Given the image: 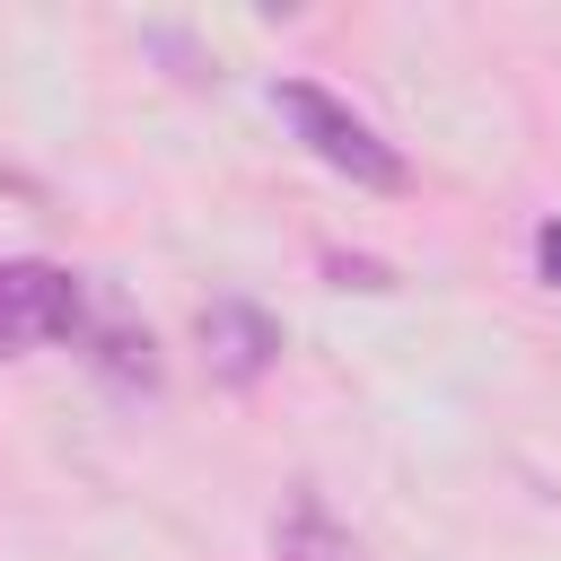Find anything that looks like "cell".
Returning a JSON list of instances; mask_svg holds the SVG:
<instances>
[{
    "instance_id": "1",
    "label": "cell",
    "mask_w": 561,
    "mask_h": 561,
    "mask_svg": "<svg viewBox=\"0 0 561 561\" xmlns=\"http://www.w3.org/2000/svg\"><path fill=\"white\" fill-rule=\"evenodd\" d=\"M272 105L289 114V131L333 167V175H351L359 193H403L412 184V167H403V149L394 140H377V123H359L342 96H324L316 79H280L272 88Z\"/></svg>"
},
{
    "instance_id": "2",
    "label": "cell",
    "mask_w": 561,
    "mask_h": 561,
    "mask_svg": "<svg viewBox=\"0 0 561 561\" xmlns=\"http://www.w3.org/2000/svg\"><path fill=\"white\" fill-rule=\"evenodd\" d=\"M88 333V289L61 263H0V351H35V342H70Z\"/></svg>"
},
{
    "instance_id": "3",
    "label": "cell",
    "mask_w": 561,
    "mask_h": 561,
    "mask_svg": "<svg viewBox=\"0 0 561 561\" xmlns=\"http://www.w3.org/2000/svg\"><path fill=\"white\" fill-rule=\"evenodd\" d=\"M202 351H210L219 386H254L280 359V316H263L254 298H210L202 307Z\"/></svg>"
},
{
    "instance_id": "4",
    "label": "cell",
    "mask_w": 561,
    "mask_h": 561,
    "mask_svg": "<svg viewBox=\"0 0 561 561\" xmlns=\"http://www.w3.org/2000/svg\"><path fill=\"white\" fill-rule=\"evenodd\" d=\"M272 543H280V561H359V552H351V535L324 517V500H316V491H298V500H289V517H280V535H272Z\"/></svg>"
},
{
    "instance_id": "5",
    "label": "cell",
    "mask_w": 561,
    "mask_h": 561,
    "mask_svg": "<svg viewBox=\"0 0 561 561\" xmlns=\"http://www.w3.org/2000/svg\"><path fill=\"white\" fill-rule=\"evenodd\" d=\"M96 359L123 377V386H158V359H149V333H131L123 316H105L96 324Z\"/></svg>"
},
{
    "instance_id": "6",
    "label": "cell",
    "mask_w": 561,
    "mask_h": 561,
    "mask_svg": "<svg viewBox=\"0 0 561 561\" xmlns=\"http://www.w3.org/2000/svg\"><path fill=\"white\" fill-rule=\"evenodd\" d=\"M535 272L561 289V219H543V228H535Z\"/></svg>"
}]
</instances>
